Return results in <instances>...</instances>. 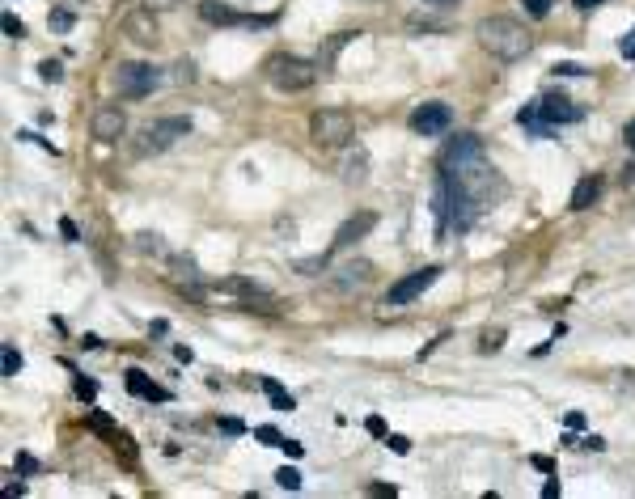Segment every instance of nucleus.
<instances>
[{
    "label": "nucleus",
    "instance_id": "obj_1",
    "mask_svg": "<svg viewBox=\"0 0 635 499\" xmlns=\"http://www.w3.org/2000/svg\"><path fill=\"white\" fill-rule=\"evenodd\" d=\"M479 42H483V51H492L496 60L512 64V60H521L529 51V30L521 26L517 17H483L479 21Z\"/></svg>",
    "mask_w": 635,
    "mask_h": 499
},
{
    "label": "nucleus",
    "instance_id": "obj_2",
    "mask_svg": "<svg viewBox=\"0 0 635 499\" xmlns=\"http://www.w3.org/2000/svg\"><path fill=\"white\" fill-rule=\"evenodd\" d=\"M263 72L272 81V89H280V93H305L318 81V64L301 60V56H272L263 64Z\"/></svg>",
    "mask_w": 635,
    "mask_h": 499
},
{
    "label": "nucleus",
    "instance_id": "obj_3",
    "mask_svg": "<svg viewBox=\"0 0 635 499\" xmlns=\"http://www.w3.org/2000/svg\"><path fill=\"white\" fill-rule=\"evenodd\" d=\"M356 136V123L348 110H339V106H322V110H313L309 114V140L318 148H339V144H348Z\"/></svg>",
    "mask_w": 635,
    "mask_h": 499
},
{
    "label": "nucleus",
    "instance_id": "obj_4",
    "mask_svg": "<svg viewBox=\"0 0 635 499\" xmlns=\"http://www.w3.org/2000/svg\"><path fill=\"white\" fill-rule=\"evenodd\" d=\"M191 136V119L187 114H169V119H157L149 123V127H140V144H136V153L140 157H149V153H165V148H174L178 140Z\"/></svg>",
    "mask_w": 635,
    "mask_h": 499
},
{
    "label": "nucleus",
    "instance_id": "obj_5",
    "mask_svg": "<svg viewBox=\"0 0 635 499\" xmlns=\"http://www.w3.org/2000/svg\"><path fill=\"white\" fill-rule=\"evenodd\" d=\"M157 85H161V77H157V68H153V64L128 60V64H119V68H115V89H119V97H128V102H140V97H149Z\"/></svg>",
    "mask_w": 635,
    "mask_h": 499
},
{
    "label": "nucleus",
    "instance_id": "obj_6",
    "mask_svg": "<svg viewBox=\"0 0 635 499\" xmlns=\"http://www.w3.org/2000/svg\"><path fill=\"white\" fill-rule=\"evenodd\" d=\"M436 276H441V267H420V271H411V276H403L398 284H390V292H385V309H403V305H411L415 296H424V292L436 284Z\"/></svg>",
    "mask_w": 635,
    "mask_h": 499
},
{
    "label": "nucleus",
    "instance_id": "obj_7",
    "mask_svg": "<svg viewBox=\"0 0 635 499\" xmlns=\"http://www.w3.org/2000/svg\"><path fill=\"white\" fill-rule=\"evenodd\" d=\"M453 123V106L449 102H424L411 110V132L415 136H441Z\"/></svg>",
    "mask_w": 635,
    "mask_h": 499
},
{
    "label": "nucleus",
    "instance_id": "obj_8",
    "mask_svg": "<svg viewBox=\"0 0 635 499\" xmlns=\"http://www.w3.org/2000/svg\"><path fill=\"white\" fill-rule=\"evenodd\" d=\"M479 157H483V140H479L475 132H462L457 140H449V144L441 148V173H453V169L470 165V161H479Z\"/></svg>",
    "mask_w": 635,
    "mask_h": 499
},
{
    "label": "nucleus",
    "instance_id": "obj_9",
    "mask_svg": "<svg viewBox=\"0 0 635 499\" xmlns=\"http://www.w3.org/2000/svg\"><path fill=\"white\" fill-rule=\"evenodd\" d=\"M200 17L208 26H272V17H241L225 0H200Z\"/></svg>",
    "mask_w": 635,
    "mask_h": 499
},
{
    "label": "nucleus",
    "instance_id": "obj_10",
    "mask_svg": "<svg viewBox=\"0 0 635 499\" xmlns=\"http://www.w3.org/2000/svg\"><path fill=\"white\" fill-rule=\"evenodd\" d=\"M89 132H93L97 144H115L119 136L128 132V114L119 110V106H97L93 119H89Z\"/></svg>",
    "mask_w": 635,
    "mask_h": 499
},
{
    "label": "nucleus",
    "instance_id": "obj_11",
    "mask_svg": "<svg viewBox=\"0 0 635 499\" xmlns=\"http://www.w3.org/2000/svg\"><path fill=\"white\" fill-rule=\"evenodd\" d=\"M538 110H542V119L551 123V127H564V123H580L584 119V106H576L572 97H564V93H547L538 102Z\"/></svg>",
    "mask_w": 635,
    "mask_h": 499
},
{
    "label": "nucleus",
    "instance_id": "obj_12",
    "mask_svg": "<svg viewBox=\"0 0 635 499\" xmlns=\"http://www.w3.org/2000/svg\"><path fill=\"white\" fill-rule=\"evenodd\" d=\"M123 30H128V38L140 42V47H157V42H161L157 21H153V9H149V5H144V9H132V13L123 17Z\"/></svg>",
    "mask_w": 635,
    "mask_h": 499
},
{
    "label": "nucleus",
    "instance_id": "obj_13",
    "mask_svg": "<svg viewBox=\"0 0 635 499\" xmlns=\"http://www.w3.org/2000/svg\"><path fill=\"white\" fill-rule=\"evenodd\" d=\"M373 224H377V216H373V212H360V216H348V220H344V224H339V229H335V241H331V250H348L352 241H360L364 233H369Z\"/></svg>",
    "mask_w": 635,
    "mask_h": 499
},
{
    "label": "nucleus",
    "instance_id": "obj_14",
    "mask_svg": "<svg viewBox=\"0 0 635 499\" xmlns=\"http://www.w3.org/2000/svg\"><path fill=\"white\" fill-rule=\"evenodd\" d=\"M373 280V263H364V258H356V263H348V267H339L335 271V288L339 292H352V288H364V284H369Z\"/></svg>",
    "mask_w": 635,
    "mask_h": 499
},
{
    "label": "nucleus",
    "instance_id": "obj_15",
    "mask_svg": "<svg viewBox=\"0 0 635 499\" xmlns=\"http://www.w3.org/2000/svg\"><path fill=\"white\" fill-rule=\"evenodd\" d=\"M128 393H136V398H144V402H169V393L157 385V381H149L140 368H128Z\"/></svg>",
    "mask_w": 635,
    "mask_h": 499
},
{
    "label": "nucleus",
    "instance_id": "obj_16",
    "mask_svg": "<svg viewBox=\"0 0 635 499\" xmlns=\"http://www.w3.org/2000/svg\"><path fill=\"white\" fill-rule=\"evenodd\" d=\"M597 195H601V178H597V173H584V178L576 182V191H572V199H568V208L584 212V208L597 204Z\"/></svg>",
    "mask_w": 635,
    "mask_h": 499
},
{
    "label": "nucleus",
    "instance_id": "obj_17",
    "mask_svg": "<svg viewBox=\"0 0 635 499\" xmlns=\"http://www.w3.org/2000/svg\"><path fill=\"white\" fill-rule=\"evenodd\" d=\"M339 173H344V182H364V178H369V153H364V148H356V153H348L344 161H339Z\"/></svg>",
    "mask_w": 635,
    "mask_h": 499
},
{
    "label": "nucleus",
    "instance_id": "obj_18",
    "mask_svg": "<svg viewBox=\"0 0 635 499\" xmlns=\"http://www.w3.org/2000/svg\"><path fill=\"white\" fill-rule=\"evenodd\" d=\"M212 296H237V301H254V296H263L250 280H241V276H229V280H221L212 288Z\"/></svg>",
    "mask_w": 635,
    "mask_h": 499
},
{
    "label": "nucleus",
    "instance_id": "obj_19",
    "mask_svg": "<svg viewBox=\"0 0 635 499\" xmlns=\"http://www.w3.org/2000/svg\"><path fill=\"white\" fill-rule=\"evenodd\" d=\"M517 123H521V127H525V132H534V136H542V140H547V136L555 132V127H551V123L542 119V110H538V102H529V106H521V110H517Z\"/></svg>",
    "mask_w": 635,
    "mask_h": 499
},
{
    "label": "nucleus",
    "instance_id": "obj_20",
    "mask_svg": "<svg viewBox=\"0 0 635 499\" xmlns=\"http://www.w3.org/2000/svg\"><path fill=\"white\" fill-rule=\"evenodd\" d=\"M259 389L267 393V398H272V406L276 411H297V402H292V393L276 381V377H259Z\"/></svg>",
    "mask_w": 635,
    "mask_h": 499
},
{
    "label": "nucleus",
    "instance_id": "obj_21",
    "mask_svg": "<svg viewBox=\"0 0 635 499\" xmlns=\"http://www.w3.org/2000/svg\"><path fill=\"white\" fill-rule=\"evenodd\" d=\"M276 483H280L284 491H297V487H301V474L292 470V465H284V470H276Z\"/></svg>",
    "mask_w": 635,
    "mask_h": 499
},
{
    "label": "nucleus",
    "instance_id": "obj_22",
    "mask_svg": "<svg viewBox=\"0 0 635 499\" xmlns=\"http://www.w3.org/2000/svg\"><path fill=\"white\" fill-rule=\"evenodd\" d=\"M254 440H263V444H284V436H280V428H272V423H263V428H254Z\"/></svg>",
    "mask_w": 635,
    "mask_h": 499
},
{
    "label": "nucleus",
    "instance_id": "obj_23",
    "mask_svg": "<svg viewBox=\"0 0 635 499\" xmlns=\"http://www.w3.org/2000/svg\"><path fill=\"white\" fill-rule=\"evenodd\" d=\"M38 77H43V81H47V85H56V81H60V77H64V68H60V64H56V60H43V64H38Z\"/></svg>",
    "mask_w": 635,
    "mask_h": 499
},
{
    "label": "nucleus",
    "instance_id": "obj_24",
    "mask_svg": "<svg viewBox=\"0 0 635 499\" xmlns=\"http://www.w3.org/2000/svg\"><path fill=\"white\" fill-rule=\"evenodd\" d=\"M17 368H21L17 347H13V343H5V377H17Z\"/></svg>",
    "mask_w": 635,
    "mask_h": 499
},
{
    "label": "nucleus",
    "instance_id": "obj_25",
    "mask_svg": "<svg viewBox=\"0 0 635 499\" xmlns=\"http://www.w3.org/2000/svg\"><path fill=\"white\" fill-rule=\"evenodd\" d=\"M51 30H56V34H68V30H72V13H68V9H56V13H51Z\"/></svg>",
    "mask_w": 635,
    "mask_h": 499
},
{
    "label": "nucleus",
    "instance_id": "obj_26",
    "mask_svg": "<svg viewBox=\"0 0 635 499\" xmlns=\"http://www.w3.org/2000/svg\"><path fill=\"white\" fill-rule=\"evenodd\" d=\"M521 5H525V13H529V17H547L555 0H521Z\"/></svg>",
    "mask_w": 635,
    "mask_h": 499
},
{
    "label": "nucleus",
    "instance_id": "obj_27",
    "mask_svg": "<svg viewBox=\"0 0 635 499\" xmlns=\"http://www.w3.org/2000/svg\"><path fill=\"white\" fill-rule=\"evenodd\" d=\"M500 343H504V330H487L479 347H483V352H500Z\"/></svg>",
    "mask_w": 635,
    "mask_h": 499
},
{
    "label": "nucleus",
    "instance_id": "obj_28",
    "mask_svg": "<svg viewBox=\"0 0 635 499\" xmlns=\"http://www.w3.org/2000/svg\"><path fill=\"white\" fill-rule=\"evenodd\" d=\"M5 34H9V38H21V34H26V26H21L13 13H5Z\"/></svg>",
    "mask_w": 635,
    "mask_h": 499
},
{
    "label": "nucleus",
    "instance_id": "obj_29",
    "mask_svg": "<svg viewBox=\"0 0 635 499\" xmlns=\"http://www.w3.org/2000/svg\"><path fill=\"white\" fill-rule=\"evenodd\" d=\"M364 432H369V436H385V419H381V415L364 419Z\"/></svg>",
    "mask_w": 635,
    "mask_h": 499
},
{
    "label": "nucleus",
    "instance_id": "obj_30",
    "mask_svg": "<svg viewBox=\"0 0 635 499\" xmlns=\"http://www.w3.org/2000/svg\"><path fill=\"white\" fill-rule=\"evenodd\" d=\"M153 13H165V9H178V5H187V0H144Z\"/></svg>",
    "mask_w": 635,
    "mask_h": 499
},
{
    "label": "nucleus",
    "instance_id": "obj_31",
    "mask_svg": "<svg viewBox=\"0 0 635 499\" xmlns=\"http://www.w3.org/2000/svg\"><path fill=\"white\" fill-rule=\"evenodd\" d=\"M619 51H623V60H635V30H631V34H623Z\"/></svg>",
    "mask_w": 635,
    "mask_h": 499
},
{
    "label": "nucleus",
    "instance_id": "obj_32",
    "mask_svg": "<svg viewBox=\"0 0 635 499\" xmlns=\"http://www.w3.org/2000/svg\"><path fill=\"white\" fill-rule=\"evenodd\" d=\"M385 444L394 448V453H411V440L407 436H385Z\"/></svg>",
    "mask_w": 635,
    "mask_h": 499
},
{
    "label": "nucleus",
    "instance_id": "obj_33",
    "mask_svg": "<svg viewBox=\"0 0 635 499\" xmlns=\"http://www.w3.org/2000/svg\"><path fill=\"white\" fill-rule=\"evenodd\" d=\"M555 72H559V77H584L580 64H555Z\"/></svg>",
    "mask_w": 635,
    "mask_h": 499
},
{
    "label": "nucleus",
    "instance_id": "obj_34",
    "mask_svg": "<svg viewBox=\"0 0 635 499\" xmlns=\"http://www.w3.org/2000/svg\"><path fill=\"white\" fill-rule=\"evenodd\" d=\"M93 393H97V385H93V381H77V398H85V402H93Z\"/></svg>",
    "mask_w": 635,
    "mask_h": 499
},
{
    "label": "nucleus",
    "instance_id": "obj_35",
    "mask_svg": "<svg viewBox=\"0 0 635 499\" xmlns=\"http://www.w3.org/2000/svg\"><path fill=\"white\" fill-rule=\"evenodd\" d=\"M280 448H284V453H288V457H301V453H305V444H297V440H284Z\"/></svg>",
    "mask_w": 635,
    "mask_h": 499
},
{
    "label": "nucleus",
    "instance_id": "obj_36",
    "mask_svg": "<svg viewBox=\"0 0 635 499\" xmlns=\"http://www.w3.org/2000/svg\"><path fill=\"white\" fill-rule=\"evenodd\" d=\"M221 428H225L229 436H241V432H246V428H241V423H237V419H221Z\"/></svg>",
    "mask_w": 635,
    "mask_h": 499
},
{
    "label": "nucleus",
    "instance_id": "obj_37",
    "mask_svg": "<svg viewBox=\"0 0 635 499\" xmlns=\"http://www.w3.org/2000/svg\"><path fill=\"white\" fill-rule=\"evenodd\" d=\"M178 81H195V64H187V60L178 64Z\"/></svg>",
    "mask_w": 635,
    "mask_h": 499
},
{
    "label": "nucleus",
    "instance_id": "obj_38",
    "mask_svg": "<svg viewBox=\"0 0 635 499\" xmlns=\"http://www.w3.org/2000/svg\"><path fill=\"white\" fill-rule=\"evenodd\" d=\"M623 144H627V148H635V119H631L627 127H623Z\"/></svg>",
    "mask_w": 635,
    "mask_h": 499
},
{
    "label": "nucleus",
    "instance_id": "obj_39",
    "mask_svg": "<svg viewBox=\"0 0 635 499\" xmlns=\"http://www.w3.org/2000/svg\"><path fill=\"white\" fill-rule=\"evenodd\" d=\"M572 5H576L580 13H589V9H597V5H606V0H572Z\"/></svg>",
    "mask_w": 635,
    "mask_h": 499
},
{
    "label": "nucleus",
    "instance_id": "obj_40",
    "mask_svg": "<svg viewBox=\"0 0 635 499\" xmlns=\"http://www.w3.org/2000/svg\"><path fill=\"white\" fill-rule=\"evenodd\" d=\"M534 470H542V474H551L555 465H551V457H534Z\"/></svg>",
    "mask_w": 635,
    "mask_h": 499
},
{
    "label": "nucleus",
    "instance_id": "obj_41",
    "mask_svg": "<svg viewBox=\"0 0 635 499\" xmlns=\"http://www.w3.org/2000/svg\"><path fill=\"white\" fill-rule=\"evenodd\" d=\"M428 5H453V0H428Z\"/></svg>",
    "mask_w": 635,
    "mask_h": 499
}]
</instances>
